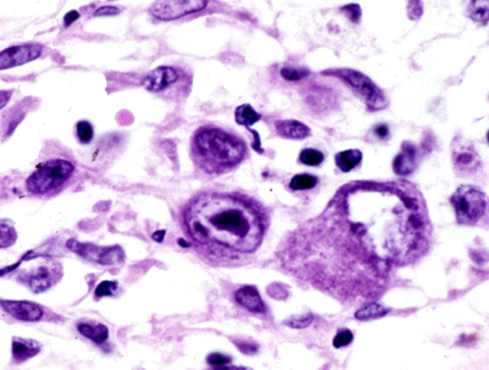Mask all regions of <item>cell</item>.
<instances>
[{"label": "cell", "mask_w": 489, "mask_h": 370, "mask_svg": "<svg viewBox=\"0 0 489 370\" xmlns=\"http://www.w3.org/2000/svg\"><path fill=\"white\" fill-rule=\"evenodd\" d=\"M432 227L421 192L408 182L344 185L316 219L279 247L283 268L341 299L378 297L391 271L427 252Z\"/></svg>", "instance_id": "obj_1"}, {"label": "cell", "mask_w": 489, "mask_h": 370, "mask_svg": "<svg viewBox=\"0 0 489 370\" xmlns=\"http://www.w3.org/2000/svg\"><path fill=\"white\" fill-rule=\"evenodd\" d=\"M182 227L209 256L236 259L261 246L269 225L266 208L236 192L204 191L182 209Z\"/></svg>", "instance_id": "obj_2"}, {"label": "cell", "mask_w": 489, "mask_h": 370, "mask_svg": "<svg viewBox=\"0 0 489 370\" xmlns=\"http://www.w3.org/2000/svg\"><path fill=\"white\" fill-rule=\"evenodd\" d=\"M191 156L201 171L209 175L225 174L245 160L247 146L237 134L207 125L195 132Z\"/></svg>", "instance_id": "obj_3"}, {"label": "cell", "mask_w": 489, "mask_h": 370, "mask_svg": "<svg viewBox=\"0 0 489 370\" xmlns=\"http://www.w3.org/2000/svg\"><path fill=\"white\" fill-rule=\"evenodd\" d=\"M323 75L336 77L347 84L372 112L384 110L388 100L381 88L362 72L351 69H329Z\"/></svg>", "instance_id": "obj_4"}, {"label": "cell", "mask_w": 489, "mask_h": 370, "mask_svg": "<svg viewBox=\"0 0 489 370\" xmlns=\"http://www.w3.org/2000/svg\"><path fill=\"white\" fill-rule=\"evenodd\" d=\"M74 165L66 160H52L43 163L26 181L30 193L45 195L61 187L71 177Z\"/></svg>", "instance_id": "obj_5"}, {"label": "cell", "mask_w": 489, "mask_h": 370, "mask_svg": "<svg viewBox=\"0 0 489 370\" xmlns=\"http://www.w3.org/2000/svg\"><path fill=\"white\" fill-rule=\"evenodd\" d=\"M456 212L457 222L462 225H474L480 222L488 209V198L473 185H462L450 198Z\"/></svg>", "instance_id": "obj_6"}, {"label": "cell", "mask_w": 489, "mask_h": 370, "mask_svg": "<svg viewBox=\"0 0 489 370\" xmlns=\"http://www.w3.org/2000/svg\"><path fill=\"white\" fill-rule=\"evenodd\" d=\"M66 246L70 251L84 257L86 260L101 265H114L125 258V252L119 246L98 247L89 243H79L75 239H70Z\"/></svg>", "instance_id": "obj_7"}, {"label": "cell", "mask_w": 489, "mask_h": 370, "mask_svg": "<svg viewBox=\"0 0 489 370\" xmlns=\"http://www.w3.org/2000/svg\"><path fill=\"white\" fill-rule=\"evenodd\" d=\"M207 5L208 1H160L151 5L149 12L154 18L171 21L201 12Z\"/></svg>", "instance_id": "obj_8"}, {"label": "cell", "mask_w": 489, "mask_h": 370, "mask_svg": "<svg viewBox=\"0 0 489 370\" xmlns=\"http://www.w3.org/2000/svg\"><path fill=\"white\" fill-rule=\"evenodd\" d=\"M42 51V47L37 43L7 48L0 52V71L13 69L32 62L40 56Z\"/></svg>", "instance_id": "obj_9"}, {"label": "cell", "mask_w": 489, "mask_h": 370, "mask_svg": "<svg viewBox=\"0 0 489 370\" xmlns=\"http://www.w3.org/2000/svg\"><path fill=\"white\" fill-rule=\"evenodd\" d=\"M453 160L457 171L471 174L480 166L481 160L475 149L462 138H455L453 143Z\"/></svg>", "instance_id": "obj_10"}, {"label": "cell", "mask_w": 489, "mask_h": 370, "mask_svg": "<svg viewBox=\"0 0 489 370\" xmlns=\"http://www.w3.org/2000/svg\"><path fill=\"white\" fill-rule=\"evenodd\" d=\"M2 309L12 318L26 323H35L43 317L40 305L25 300H0Z\"/></svg>", "instance_id": "obj_11"}, {"label": "cell", "mask_w": 489, "mask_h": 370, "mask_svg": "<svg viewBox=\"0 0 489 370\" xmlns=\"http://www.w3.org/2000/svg\"><path fill=\"white\" fill-rule=\"evenodd\" d=\"M178 79V72L173 67L159 66L145 77L142 85L149 92L159 93L177 83Z\"/></svg>", "instance_id": "obj_12"}, {"label": "cell", "mask_w": 489, "mask_h": 370, "mask_svg": "<svg viewBox=\"0 0 489 370\" xmlns=\"http://www.w3.org/2000/svg\"><path fill=\"white\" fill-rule=\"evenodd\" d=\"M419 153L418 148L411 141H404L401 151L394 158L392 162L394 171L399 176H408L415 171L418 163Z\"/></svg>", "instance_id": "obj_13"}, {"label": "cell", "mask_w": 489, "mask_h": 370, "mask_svg": "<svg viewBox=\"0 0 489 370\" xmlns=\"http://www.w3.org/2000/svg\"><path fill=\"white\" fill-rule=\"evenodd\" d=\"M275 130L281 138L292 140H302L312 134L310 127L293 119L279 120L275 123Z\"/></svg>", "instance_id": "obj_14"}, {"label": "cell", "mask_w": 489, "mask_h": 370, "mask_svg": "<svg viewBox=\"0 0 489 370\" xmlns=\"http://www.w3.org/2000/svg\"><path fill=\"white\" fill-rule=\"evenodd\" d=\"M235 299L238 304L252 313L264 314L266 311V304L262 301L261 295L256 288L252 286H244L238 290L235 294Z\"/></svg>", "instance_id": "obj_15"}, {"label": "cell", "mask_w": 489, "mask_h": 370, "mask_svg": "<svg viewBox=\"0 0 489 370\" xmlns=\"http://www.w3.org/2000/svg\"><path fill=\"white\" fill-rule=\"evenodd\" d=\"M54 273L47 266H40L25 278L30 289L36 294L49 289L54 283Z\"/></svg>", "instance_id": "obj_16"}, {"label": "cell", "mask_w": 489, "mask_h": 370, "mask_svg": "<svg viewBox=\"0 0 489 370\" xmlns=\"http://www.w3.org/2000/svg\"><path fill=\"white\" fill-rule=\"evenodd\" d=\"M40 343L33 340H26V338H14L12 343V354H13L14 361L16 362H23L27 361L40 352Z\"/></svg>", "instance_id": "obj_17"}, {"label": "cell", "mask_w": 489, "mask_h": 370, "mask_svg": "<svg viewBox=\"0 0 489 370\" xmlns=\"http://www.w3.org/2000/svg\"><path fill=\"white\" fill-rule=\"evenodd\" d=\"M362 152L358 149H349L336 153V164L340 171L344 173L351 172L354 168L358 166L362 162Z\"/></svg>", "instance_id": "obj_18"}, {"label": "cell", "mask_w": 489, "mask_h": 370, "mask_svg": "<svg viewBox=\"0 0 489 370\" xmlns=\"http://www.w3.org/2000/svg\"><path fill=\"white\" fill-rule=\"evenodd\" d=\"M78 331L84 337L89 338L98 345H102L108 338V329L102 323H79Z\"/></svg>", "instance_id": "obj_19"}, {"label": "cell", "mask_w": 489, "mask_h": 370, "mask_svg": "<svg viewBox=\"0 0 489 370\" xmlns=\"http://www.w3.org/2000/svg\"><path fill=\"white\" fill-rule=\"evenodd\" d=\"M262 119V115L254 110V108L249 104L238 106L235 110V120L237 124L240 126L249 127L253 126Z\"/></svg>", "instance_id": "obj_20"}, {"label": "cell", "mask_w": 489, "mask_h": 370, "mask_svg": "<svg viewBox=\"0 0 489 370\" xmlns=\"http://www.w3.org/2000/svg\"><path fill=\"white\" fill-rule=\"evenodd\" d=\"M389 312L390 310L383 305L372 302V304H368L358 310L354 314V317L358 321H368V319L381 318V317L386 316Z\"/></svg>", "instance_id": "obj_21"}, {"label": "cell", "mask_w": 489, "mask_h": 370, "mask_svg": "<svg viewBox=\"0 0 489 370\" xmlns=\"http://www.w3.org/2000/svg\"><path fill=\"white\" fill-rule=\"evenodd\" d=\"M469 18L476 23L486 25L488 23V1H472L467 9Z\"/></svg>", "instance_id": "obj_22"}, {"label": "cell", "mask_w": 489, "mask_h": 370, "mask_svg": "<svg viewBox=\"0 0 489 370\" xmlns=\"http://www.w3.org/2000/svg\"><path fill=\"white\" fill-rule=\"evenodd\" d=\"M317 184L318 179L316 177L312 176L310 174H300L296 175L291 179L290 182H289V187L294 191H303V190L314 188Z\"/></svg>", "instance_id": "obj_23"}, {"label": "cell", "mask_w": 489, "mask_h": 370, "mask_svg": "<svg viewBox=\"0 0 489 370\" xmlns=\"http://www.w3.org/2000/svg\"><path fill=\"white\" fill-rule=\"evenodd\" d=\"M324 153L321 151L313 148L303 149L299 157L300 162L303 165H308V166H318L324 162Z\"/></svg>", "instance_id": "obj_24"}, {"label": "cell", "mask_w": 489, "mask_h": 370, "mask_svg": "<svg viewBox=\"0 0 489 370\" xmlns=\"http://www.w3.org/2000/svg\"><path fill=\"white\" fill-rule=\"evenodd\" d=\"M16 230L7 223H0V249L11 247L16 241Z\"/></svg>", "instance_id": "obj_25"}, {"label": "cell", "mask_w": 489, "mask_h": 370, "mask_svg": "<svg viewBox=\"0 0 489 370\" xmlns=\"http://www.w3.org/2000/svg\"><path fill=\"white\" fill-rule=\"evenodd\" d=\"M77 138L79 143L88 144L91 143L94 136V130L92 125L88 121H79L76 126Z\"/></svg>", "instance_id": "obj_26"}, {"label": "cell", "mask_w": 489, "mask_h": 370, "mask_svg": "<svg viewBox=\"0 0 489 370\" xmlns=\"http://www.w3.org/2000/svg\"><path fill=\"white\" fill-rule=\"evenodd\" d=\"M314 317L312 314H301V316H293L284 319V323L288 328L293 329H303L308 328L312 323Z\"/></svg>", "instance_id": "obj_27"}, {"label": "cell", "mask_w": 489, "mask_h": 370, "mask_svg": "<svg viewBox=\"0 0 489 370\" xmlns=\"http://www.w3.org/2000/svg\"><path fill=\"white\" fill-rule=\"evenodd\" d=\"M310 71L307 69H296V67H284L281 69V76L286 80L296 82L302 80L310 75Z\"/></svg>", "instance_id": "obj_28"}, {"label": "cell", "mask_w": 489, "mask_h": 370, "mask_svg": "<svg viewBox=\"0 0 489 370\" xmlns=\"http://www.w3.org/2000/svg\"><path fill=\"white\" fill-rule=\"evenodd\" d=\"M353 341V334L349 329H343L336 334V337L332 341V345L336 348L348 347L349 343Z\"/></svg>", "instance_id": "obj_29"}, {"label": "cell", "mask_w": 489, "mask_h": 370, "mask_svg": "<svg viewBox=\"0 0 489 370\" xmlns=\"http://www.w3.org/2000/svg\"><path fill=\"white\" fill-rule=\"evenodd\" d=\"M117 283L113 281H103L96 288L95 295L97 297H110L116 292Z\"/></svg>", "instance_id": "obj_30"}, {"label": "cell", "mask_w": 489, "mask_h": 370, "mask_svg": "<svg viewBox=\"0 0 489 370\" xmlns=\"http://www.w3.org/2000/svg\"><path fill=\"white\" fill-rule=\"evenodd\" d=\"M341 11L346 14L351 23H358L361 18V8L358 4H349L342 7Z\"/></svg>", "instance_id": "obj_31"}, {"label": "cell", "mask_w": 489, "mask_h": 370, "mask_svg": "<svg viewBox=\"0 0 489 370\" xmlns=\"http://www.w3.org/2000/svg\"><path fill=\"white\" fill-rule=\"evenodd\" d=\"M207 362L213 367H221L231 362V358L221 353H213L207 357Z\"/></svg>", "instance_id": "obj_32"}, {"label": "cell", "mask_w": 489, "mask_h": 370, "mask_svg": "<svg viewBox=\"0 0 489 370\" xmlns=\"http://www.w3.org/2000/svg\"><path fill=\"white\" fill-rule=\"evenodd\" d=\"M235 343L238 349L244 353V354H253V353H256L258 352V347L255 345V343L242 342V341H235Z\"/></svg>", "instance_id": "obj_33"}, {"label": "cell", "mask_w": 489, "mask_h": 370, "mask_svg": "<svg viewBox=\"0 0 489 370\" xmlns=\"http://www.w3.org/2000/svg\"><path fill=\"white\" fill-rule=\"evenodd\" d=\"M121 10L115 6H103L96 10L94 16H115V14H120Z\"/></svg>", "instance_id": "obj_34"}, {"label": "cell", "mask_w": 489, "mask_h": 370, "mask_svg": "<svg viewBox=\"0 0 489 370\" xmlns=\"http://www.w3.org/2000/svg\"><path fill=\"white\" fill-rule=\"evenodd\" d=\"M373 134L380 140L389 138L390 130L386 124H378L373 128Z\"/></svg>", "instance_id": "obj_35"}, {"label": "cell", "mask_w": 489, "mask_h": 370, "mask_svg": "<svg viewBox=\"0 0 489 370\" xmlns=\"http://www.w3.org/2000/svg\"><path fill=\"white\" fill-rule=\"evenodd\" d=\"M12 92H13L12 90H0V110L3 109L8 104L13 95Z\"/></svg>", "instance_id": "obj_36"}, {"label": "cell", "mask_w": 489, "mask_h": 370, "mask_svg": "<svg viewBox=\"0 0 489 370\" xmlns=\"http://www.w3.org/2000/svg\"><path fill=\"white\" fill-rule=\"evenodd\" d=\"M79 16V14L78 12L76 11H71L70 13L67 14L66 16V18H64V21H66V25H70L73 21H76V19H78Z\"/></svg>", "instance_id": "obj_37"}]
</instances>
